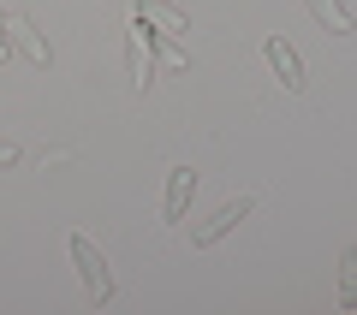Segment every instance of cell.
<instances>
[{"mask_svg": "<svg viewBox=\"0 0 357 315\" xmlns=\"http://www.w3.org/2000/svg\"><path fill=\"white\" fill-rule=\"evenodd\" d=\"M72 262H77V279H84V291H89V303H96V309H102V303H114V268H107V256L96 250L84 232H72Z\"/></svg>", "mask_w": 357, "mask_h": 315, "instance_id": "obj_1", "label": "cell"}, {"mask_svg": "<svg viewBox=\"0 0 357 315\" xmlns=\"http://www.w3.org/2000/svg\"><path fill=\"white\" fill-rule=\"evenodd\" d=\"M131 18H143V24L161 30V36H185V30H191V18L178 13L173 0H137V6H131Z\"/></svg>", "mask_w": 357, "mask_h": 315, "instance_id": "obj_4", "label": "cell"}, {"mask_svg": "<svg viewBox=\"0 0 357 315\" xmlns=\"http://www.w3.org/2000/svg\"><path fill=\"white\" fill-rule=\"evenodd\" d=\"M6 42H13V48H24V60H36V66H48V42L36 36V30H30V18H6Z\"/></svg>", "mask_w": 357, "mask_h": 315, "instance_id": "obj_7", "label": "cell"}, {"mask_svg": "<svg viewBox=\"0 0 357 315\" xmlns=\"http://www.w3.org/2000/svg\"><path fill=\"white\" fill-rule=\"evenodd\" d=\"M304 6H310V13H316L321 24L333 30V36H351V30H357V24H351V13H345L340 0H304Z\"/></svg>", "mask_w": 357, "mask_h": 315, "instance_id": "obj_8", "label": "cell"}, {"mask_svg": "<svg viewBox=\"0 0 357 315\" xmlns=\"http://www.w3.org/2000/svg\"><path fill=\"white\" fill-rule=\"evenodd\" d=\"M340 309H357V244L340 250Z\"/></svg>", "mask_w": 357, "mask_h": 315, "instance_id": "obj_9", "label": "cell"}, {"mask_svg": "<svg viewBox=\"0 0 357 315\" xmlns=\"http://www.w3.org/2000/svg\"><path fill=\"white\" fill-rule=\"evenodd\" d=\"M268 66H274V77H280V84L286 89H292V95H298V89H304L310 84V77H304V60H298V48H292V42H286V36H268Z\"/></svg>", "mask_w": 357, "mask_h": 315, "instance_id": "obj_3", "label": "cell"}, {"mask_svg": "<svg viewBox=\"0 0 357 315\" xmlns=\"http://www.w3.org/2000/svg\"><path fill=\"white\" fill-rule=\"evenodd\" d=\"M250 215H256V197H232V202H220L203 226H191V244H197V250H208V244H220L232 226H238V220H250Z\"/></svg>", "mask_w": 357, "mask_h": 315, "instance_id": "obj_2", "label": "cell"}, {"mask_svg": "<svg viewBox=\"0 0 357 315\" xmlns=\"http://www.w3.org/2000/svg\"><path fill=\"white\" fill-rule=\"evenodd\" d=\"M18 161V143H6V137H0V167H13Z\"/></svg>", "mask_w": 357, "mask_h": 315, "instance_id": "obj_10", "label": "cell"}, {"mask_svg": "<svg viewBox=\"0 0 357 315\" xmlns=\"http://www.w3.org/2000/svg\"><path fill=\"white\" fill-rule=\"evenodd\" d=\"M0 60H6V30H0Z\"/></svg>", "mask_w": 357, "mask_h": 315, "instance_id": "obj_11", "label": "cell"}, {"mask_svg": "<svg viewBox=\"0 0 357 315\" xmlns=\"http://www.w3.org/2000/svg\"><path fill=\"white\" fill-rule=\"evenodd\" d=\"M126 60H131V89H137V95H143V89H149L155 84V77H149V42H143V24H137V18H131V30H126Z\"/></svg>", "mask_w": 357, "mask_h": 315, "instance_id": "obj_6", "label": "cell"}, {"mask_svg": "<svg viewBox=\"0 0 357 315\" xmlns=\"http://www.w3.org/2000/svg\"><path fill=\"white\" fill-rule=\"evenodd\" d=\"M191 190H197V173H191V167H173V173H167V197H161V220H167V226H178V220H185Z\"/></svg>", "mask_w": 357, "mask_h": 315, "instance_id": "obj_5", "label": "cell"}]
</instances>
